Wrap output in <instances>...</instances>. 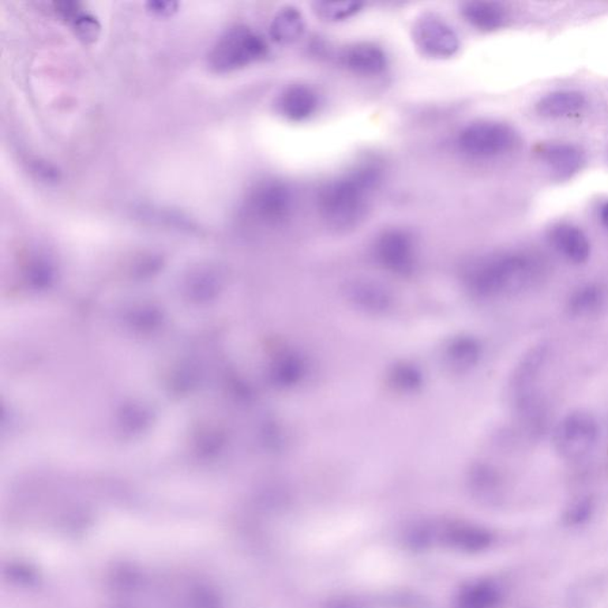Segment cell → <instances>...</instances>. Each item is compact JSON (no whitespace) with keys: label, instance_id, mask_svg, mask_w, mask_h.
I'll return each instance as SVG.
<instances>
[{"label":"cell","instance_id":"obj_23","mask_svg":"<svg viewBox=\"0 0 608 608\" xmlns=\"http://www.w3.org/2000/svg\"><path fill=\"white\" fill-rule=\"evenodd\" d=\"M33 171L37 172V175L42 176L44 180H49V181H55L59 179V171L47 163L37 162Z\"/></svg>","mask_w":608,"mask_h":608},{"label":"cell","instance_id":"obj_4","mask_svg":"<svg viewBox=\"0 0 608 608\" xmlns=\"http://www.w3.org/2000/svg\"><path fill=\"white\" fill-rule=\"evenodd\" d=\"M518 134L504 123L480 120L469 124L457 137L461 152L474 159H491L508 153L515 148Z\"/></svg>","mask_w":608,"mask_h":608},{"label":"cell","instance_id":"obj_17","mask_svg":"<svg viewBox=\"0 0 608 608\" xmlns=\"http://www.w3.org/2000/svg\"><path fill=\"white\" fill-rule=\"evenodd\" d=\"M585 97L579 92L561 91L548 94L538 104L540 115L548 118L569 117L585 106Z\"/></svg>","mask_w":608,"mask_h":608},{"label":"cell","instance_id":"obj_13","mask_svg":"<svg viewBox=\"0 0 608 608\" xmlns=\"http://www.w3.org/2000/svg\"><path fill=\"white\" fill-rule=\"evenodd\" d=\"M306 30V21L296 6L281 7L270 24V37L276 43L292 44L301 39Z\"/></svg>","mask_w":608,"mask_h":608},{"label":"cell","instance_id":"obj_24","mask_svg":"<svg viewBox=\"0 0 608 608\" xmlns=\"http://www.w3.org/2000/svg\"><path fill=\"white\" fill-rule=\"evenodd\" d=\"M329 608H360L358 603L353 602V600H337V602L333 603Z\"/></svg>","mask_w":608,"mask_h":608},{"label":"cell","instance_id":"obj_19","mask_svg":"<svg viewBox=\"0 0 608 608\" xmlns=\"http://www.w3.org/2000/svg\"><path fill=\"white\" fill-rule=\"evenodd\" d=\"M69 22L78 39L84 41L85 43L94 42L100 35L99 21L92 14L84 13L82 10H78Z\"/></svg>","mask_w":608,"mask_h":608},{"label":"cell","instance_id":"obj_15","mask_svg":"<svg viewBox=\"0 0 608 608\" xmlns=\"http://www.w3.org/2000/svg\"><path fill=\"white\" fill-rule=\"evenodd\" d=\"M461 14L467 23L484 32L501 28L506 20L504 7L492 2H467L461 7Z\"/></svg>","mask_w":608,"mask_h":608},{"label":"cell","instance_id":"obj_14","mask_svg":"<svg viewBox=\"0 0 608 608\" xmlns=\"http://www.w3.org/2000/svg\"><path fill=\"white\" fill-rule=\"evenodd\" d=\"M411 235L403 230H389L378 240L379 254L382 261L395 268H404L412 257Z\"/></svg>","mask_w":608,"mask_h":608},{"label":"cell","instance_id":"obj_5","mask_svg":"<svg viewBox=\"0 0 608 608\" xmlns=\"http://www.w3.org/2000/svg\"><path fill=\"white\" fill-rule=\"evenodd\" d=\"M599 438L598 422L587 412L567 416L558 424L554 434V445L563 459H584L594 449Z\"/></svg>","mask_w":608,"mask_h":608},{"label":"cell","instance_id":"obj_16","mask_svg":"<svg viewBox=\"0 0 608 608\" xmlns=\"http://www.w3.org/2000/svg\"><path fill=\"white\" fill-rule=\"evenodd\" d=\"M539 153L544 162L561 176L574 174L584 162L583 152L576 146L565 143L544 145Z\"/></svg>","mask_w":608,"mask_h":608},{"label":"cell","instance_id":"obj_8","mask_svg":"<svg viewBox=\"0 0 608 608\" xmlns=\"http://www.w3.org/2000/svg\"><path fill=\"white\" fill-rule=\"evenodd\" d=\"M440 539L450 548L468 553L485 550L492 543V536L485 529L474 525L456 524L442 529H419L416 543L426 546L430 540Z\"/></svg>","mask_w":608,"mask_h":608},{"label":"cell","instance_id":"obj_3","mask_svg":"<svg viewBox=\"0 0 608 608\" xmlns=\"http://www.w3.org/2000/svg\"><path fill=\"white\" fill-rule=\"evenodd\" d=\"M268 44L249 26L235 25L225 32L209 51V67L217 73H226L251 65L264 58Z\"/></svg>","mask_w":608,"mask_h":608},{"label":"cell","instance_id":"obj_11","mask_svg":"<svg viewBox=\"0 0 608 608\" xmlns=\"http://www.w3.org/2000/svg\"><path fill=\"white\" fill-rule=\"evenodd\" d=\"M551 242L555 249L568 261L581 264L587 261L591 245L584 232L573 225H557L551 231Z\"/></svg>","mask_w":608,"mask_h":608},{"label":"cell","instance_id":"obj_12","mask_svg":"<svg viewBox=\"0 0 608 608\" xmlns=\"http://www.w3.org/2000/svg\"><path fill=\"white\" fill-rule=\"evenodd\" d=\"M502 591L497 583L478 580L465 585L457 594L456 608H501Z\"/></svg>","mask_w":608,"mask_h":608},{"label":"cell","instance_id":"obj_22","mask_svg":"<svg viewBox=\"0 0 608 608\" xmlns=\"http://www.w3.org/2000/svg\"><path fill=\"white\" fill-rule=\"evenodd\" d=\"M589 515H591V504H589V502H580L573 506L569 513H567V521L569 524L583 523Z\"/></svg>","mask_w":608,"mask_h":608},{"label":"cell","instance_id":"obj_6","mask_svg":"<svg viewBox=\"0 0 608 608\" xmlns=\"http://www.w3.org/2000/svg\"><path fill=\"white\" fill-rule=\"evenodd\" d=\"M294 207V191L287 183L276 180L259 183L247 198V212L263 224L283 223L291 216Z\"/></svg>","mask_w":608,"mask_h":608},{"label":"cell","instance_id":"obj_20","mask_svg":"<svg viewBox=\"0 0 608 608\" xmlns=\"http://www.w3.org/2000/svg\"><path fill=\"white\" fill-rule=\"evenodd\" d=\"M602 299V292L598 289L592 287L581 289L572 299V308L576 313H588L595 309Z\"/></svg>","mask_w":608,"mask_h":608},{"label":"cell","instance_id":"obj_10","mask_svg":"<svg viewBox=\"0 0 608 608\" xmlns=\"http://www.w3.org/2000/svg\"><path fill=\"white\" fill-rule=\"evenodd\" d=\"M341 63L353 73L375 77L388 67V56L382 48L371 42L353 43L341 52Z\"/></svg>","mask_w":608,"mask_h":608},{"label":"cell","instance_id":"obj_25","mask_svg":"<svg viewBox=\"0 0 608 608\" xmlns=\"http://www.w3.org/2000/svg\"><path fill=\"white\" fill-rule=\"evenodd\" d=\"M600 217H602L603 226L608 230V202L603 206L602 211H600Z\"/></svg>","mask_w":608,"mask_h":608},{"label":"cell","instance_id":"obj_21","mask_svg":"<svg viewBox=\"0 0 608 608\" xmlns=\"http://www.w3.org/2000/svg\"><path fill=\"white\" fill-rule=\"evenodd\" d=\"M146 9H148L150 14H155V16L168 17L178 11L179 3L157 0V2H149L146 4Z\"/></svg>","mask_w":608,"mask_h":608},{"label":"cell","instance_id":"obj_1","mask_svg":"<svg viewBox=\"0 0 608 608\" xmlns=\"http://www.w3.org/2000/svg\"><path fill=\"white\" fill-rule=\"evenodd\" d=\"M379 181L378 168L362 165L328 182L318 195L322 219L336 230L358 226L369 212Z\"/></svg>","mask_w":608,"mask_h":608},{"label":"cell","instance_id":"obj_7","mask_svg":"<svg viewBox=\"0 0 608 608\" xmlns=\"http://www.w3.org/2000/svg\"><path fill=\"white\" fill-rule=\"evenodd\" d=\"M412 39L424 55L433 59H450L460 51V39L453 26L437 16L423 14L412 26Z\"/></svg>","mask_w":608,"mask_h":608},{"label":"cell","instance_id":"obj_18","mask_svg":"<svg viewBox=\"0 0 608 608\" xmlns=\"http://www.w3.org/2000/svg\"><path fill=\"white\" fill-rule=\"evenodd\" d=\"M363 6L364 4L359 2H315L313 11L321 20L336 23L350 20L362 11Z\"/></svg>","mask_w":608,"mask_h":608},{"label":"cell","instance_id":"obj_2","mask_svg":"<svg viewBox=\"0 0 608 608\" xmlns=\"http://www.w3.org/2000/svg\"><path fill=\"white\" fill-rule=\"evenodd\" d=\"M542 275V265L531 254L508 253L494 257L482 265L478 281L484 290L520 292L532 287Z\"/></svg>","mask_w":608,"mask_h":608},{"label":"cell","instance_id":"obj_9","mask_svg":"<svg viewBox=\"0 0 608 608\" xmlns=\"http://www.w3.org/2000/svg\"><path fill=\"white\" fill-rule=\"evenodd\" d=\"M276 106L281 117L290 122L301 123L317 114L320 106V97L309 85L292 84L281 92Z\"/></svg>","mask_w":608,"mask_h":608}]
</instances>
